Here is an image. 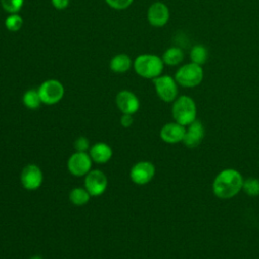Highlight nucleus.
Segmentation results:
<instances>
[{
	"label": "nucleus",
	"mask_w": 259,
	"mask_h": 259,
	"mask_svg": "<svg viewBox=\"0 0 259 259\" xmlns=\"http://www.w3.org/2000/svg\"><path fill=\"white\" fill-rule=\"evenodd\" d=\"M133 123H134L133 114L122 113V115H121V117H120V124H121L123 127H130Z\"/></svg>",
	"instance_id": "26"
},
{
	"label": "nucleus",
	"mask_w": 259,
	"mask_h": 259,
	"mask_svg": "<svg viewBox=\"0 0 259 259\" xmlns=\"http://www.w3.org/2000/svg\"><path fill=\"white\" fill-rule=\"evenodd\" d=\"M92 196L85 187H74L69 193V200L76 206H82L88 203Z\"/></svg>",
	"instance_id": "18"
},
{
	"label": "nucleus",
	"mask_w": 259,
	"mask_h": 259,
	"mask_svg": "<svg viewBox=\"0 0 259 259\" xmlns=\"http://www.w3.org/2000/svg\"><path fill=\"white\" fill-rule=\"evenodd\" d=\"M41 102L46 105H54L59 103L65 94L64 85L57 79H48L44 81L37 88Z\"/></svg>",
	"instance_id": "5"
},
{
	"label": "nucleus",
	"mask_w": 259,
	"mask_h": 259,
	"mask_svg": "<svg viewBox=\"0 0 259 259\" xmlns=\"http://www.w3.org/2000/svg\"><path fill=\"white\" fill-rule=\"evenodd\" d=\"M175 81L182 87H195L199 85L203 79V69L200 65L189 63L181 66L175 74Z\"/></svg>",
	"instance_id": "4"
},
{
	"label": "nucleus",
	"mask_w": 259,
	"mask_h": 259,
	"mask_svg": "<svg viewBox=\"0 0 259 259\" xmlns=\"http://www.w3.org/2000/svg\"><path fill=\"white\" fill-rule=\"evenodd\" d=\"M29 259H44V258L41 256H39V255H33Z\"/></svg>",
	"instance_id": "28"
},
{
	"label": "nucleus",
	"mask_w": 259,
	"mask_h": 259,
	"mask_svg": "<svg viewBox=\"0 0 259 259\" xmlns=\"http://www.w3.org/2000/svg\"><path fill=\"white\" fill-rule=\"evenodd\" d=\"M242 175L235 169H225L221 171L213 180L212 190L215 196L228 199L236 194L243 187Z\"/></svg>",
	"instance_id": "1"
},
{
	"label": "nucleus",
	"mask_w": 259,
	"mask_h": 259,
	"mask_svg": "<svg viewBox=\"0 0 259 259\" xmlns=\"http://www.w3.org/2000/svg\"><path fill=\"white\" fill-rule=\"evenodd\" d=\"M106 4L115 10H124L128 8L134 0H105Z\"/></svg>",
	"instance_id": "24"
},
{
	"label": "nucleus",
	"mask_w": 259,
	"mask_h": 259,
	"mask_svg": "<svg viewBox=\"0 0 259 259\" xmlns=\"http://www.w3.org/2000/svg\"><path fill=\"white\" fill-rule=\"evenodd\" d=\"M204 137V127L198 120H194L189 124L183 138V144L188 148L197 147Z\"/></svg>",
	"instance_id": "14"
},
{
	"label": "nucleus",
	"mask_w": 259,
	"mask_h": 259,
	"mask_svg": "<svg viewBox=\"0 0 259 259\" xmlns=\"http://www.w3.org/2000/svg\"><path fill=\"white\" fill-rule=\"evenodd\" d=\"M242 188L249 196H256L259 194V180L256 178H248L243 182Z\"/></svg>",
	"instance_id": "23"
},
{
	"label": "nucleus",
	"mask_w": 259,
	"mask_h": 259,
	"mask_svg": "<svg viewBox=\"0 0 259 259\" xmlns=\"http://www.w3.org/2000/svg\"><path fill=\"white\" fill-rule=\"evenodd\" d=\"M22 24H23V19L18 13L9 14L4 20V25L6 29L11 32L18 31L22 27Z\"/></svg>",
	"instance_id": "21"
},
{
	"label": "nucleus",
	"mask_w": 259,
	"mask_h": 259,
	"mask_svg": "<svg viewBox=\"0 0 259 259\" xmlns=\"http://www.w3.org/2000/svg\"><path fill=\"white\" fill-rule=\"evenodd\" d=\"M164 65L162 58L154 54L139 55L133 63L134 70L137 75L142 78L152 80L162 74Z\"/></svg>",
	"instance_id": "2"
},
{
	"label": "nucleus",
	"mask_w": 259,
	"mask_h": 259,
	"mask_svg": "<svg viewBox=\"0 0 259 259\" xmlns=\"http://www.w3.org/2000/svg\"><path fill=\"white\" fill-rule=\"evenodd\" d=\"M172 115L179 124L189 125L192 123L196 117V105L194 100L186 95L177 97L172 105Z\"/></svg>",
	"instance_id": "3"
},
{
	"label": "nucleus",
	"mask_w": 259,
	"mask_h": 259,
	"mask_svg": "<svg viewBox=\"0 0 259 259\" xmlns=\"http://www.w3.org/2000/svg\"><path fill=\"white\" fill-rule=\"evenodd\" d=\"M156 93L164 102H172L177 98V82L169 75H160L153 79Z\"/></svg>",
	"instance_id": "6"
},
{
	"label": "nucleus",
	"mask_w": 259,
	"mask_h": 259,
	"mask_svg": "<svg viewBox=\"0 0 259 259\" xmlns=\"http://www.w3.org/2000/svg\"><path fill=\"white\" fill-rule=\"evenodd\" d=\"M183 59H184L183 51L178 47L168 48L162 56V60L164 64L167 66H177L183 61Z\"/></svg>",
	"instance_id": "17"
},
{
	"label": "nucleus",
	"mask_w": 259,
	"mask_h": 259,
	"mask_svg": "<svg viewBox=\"0 0 259 259\" xmlns=\"http://www.w3.org/2000/svg\"><path fill=\"white\" fill-rule=\"evenodd\" d=\"M133 61L131 57L126 54H117L113 56L109 62V68L112 72L116 74H122L127 72L132 66H133Z\"/></svg>",
	"instance_id": "16"
},
{
	"label": "nucleus",
	"mask_w": 259,
	"mask_h": 259,
	"mask_svg": "<svg viewBox=\"0 0 259 259\" xmlns=\"http://www.w3.org/2000/svg\"><path fill=\"white\" fill-rule=\"evenodd\" d=\"M44 182V174L36 164H27L20 173V183L26 190L38 189Z\"/></svg>",
	"instance_id": "9"
},
{
	"label": "nucleus",
	"mask_w": 259,
	"mask_h": 259,
	"mask_svg": "<svg viewBox=\"0 0 259 259\" xmlns=\"http://www.w3.org/2000/svg\"><path fill=\"white\" fill-rule=\"evenodd\" d=\"M22 103L28 109H31V110L37 109L42 103L37 89L26 90L22 95Z\"/></svg>",
	"instance_id": "19"
},
{
	"label": "nucleus",
	"mask_w": 259,
	"mask_h": 259,
	"mask_svg": "<svg viewBox=\"0 0 259 259\" xmlns=\"http://www.w3.org/2000/svg\"><path fill=\"white\" fill-rule=\"evenodd\" d=\"M88 154L94 163L105 164L111 159L113 152L108 144L104 142H97L90 147Z\"/></svg>",
	"instance_id": "15"
},
{
	"label": "nucleus",
	"mask_w": 259,
	"mask_h": 259,
	"mask_svg": "<svg viewBox=\"0 0 259 259\" xmlns=\"http://www.w3.org/2000/svg\"><path fill=\"white\" fill-rule=\"evenodd\" d=\"M208 52L207 49L202 45H196L192 47L190 51V59L192 63H195L197 65H203L207 60Z\"/></svg>",
	"instance_id": "20"
},
{
	"label": "nucleus",
	"mask_w": 259,
	"mask_h": 259,
	"mask_svg": "<svg viewBox=\"0 0 259 259\" xmlns=\"http://www.w3.org/2000/svg\"><path fill=\"white\" fill-rule=\"evenodd\" d=\"M84 177V187L91 196H99L105 192L108 180L103 171L99 169H92Z\"/></svg>",
	"instance_id": "8"
},
{
	"label": "nucleus",
	"mask_w": 259,
	"mask_h": 259,
	"mask_svg": "<svg viewBox=\"0 0 259 259\" xmlns=\"http://www.w3.org/2000/svg\"><path fill=\"white\" fill-rule=\"evenodd\" d=\"M0 4L7 13H18L24 4V0H0Z\"/></svg>",
	"instance_id": "22"
},
{
	"label": "nucleus",
	"mask_w": 259,
	"mask_h": 259,
	"mask_svg": "<svg viewBox=\"0 0 259 259\" xmlns=\"http://www.w3.org/2000/svg\"><path fill=\"white\" fill-rule=\"evenodd\" d=\"M51 2L53 6L58 10H64L70 4V0H51Z\"/></svg>",
	"instance_id": "27"
},
{
	"label": "nucleus",
	"mask_w": 259,
	"mask_h": 259,
	"mask_svg": "<svg viewBox=\"0 0 259 259\" xmlns=\"http://www.w3.org/2000/svg\"><path fill=\"white\" fill-rule=\"evenodd\" d=\"M115 104L121 113L135 114L140 108L138 96L130 90H120L115 96Z\"/></svg>",
	"instance_id": "12"
},
{
	"label": "nucleus",
	"mask_w": 259,
	"mask_h": 259,
	"mask_svg": "<svg viewBox=\"0 0 259 259\" xmlns=\"http://www.w3.org/2000/svg\"><path fill=\"white\" fill-rule=\"evenodd\" d=\"M155 166L149 161H140L133 165L130 171L131 180L138 185L148 184L155 176Z\"/></svg>",
	"instance_id": "10"
},
{
	"label": "nucleus",
	"mask_w": 259,
	"mask_h": 259,
	"mask_svg": "<svg viewBox=\"0 0 259 259\" xmlns=\"http://www.w3.org/2000/svg\"><path fill=\"white\" fill-rule=\"evenodd\" d=\"M170 18V11L168 6L160 1L154 2L150 5L147 11L148 22L154 27H162L167 24Z\"/></svg>",
	"instance_id": "11"
},
{
	"label": "nucleus",
	"mask_w": 259,
	"mask_h": 259,
	"mask_svg": "<svg viewBox=\"0 0 259 259\" xmlns=\"http://www.w3.org/2000/svg\"><path fill=\"white\" fill-rule=\"evenodd\" d=\"M90 147L89 140L84 136L78 137L74 142V148L77 152H87L89 151Z\"/></svg>",
	"instance_id": "25"
},
{
	"label": "nucleus",
	"mask_w": 259,
	"mask_h": 259,
	"mask_svg": "<svg viewBox=\"0 0 259 259\" xmlns=\"http://www.w3.org/2000/svg\"><path fill=\"white\" fill-rule=\"evenodd\" d=\"M185 127L178 122H169L162 126L160 131V138L167 144H176L183 141L185 135Z\"/></svg>",
	"instance_id": "13"
},
{
	"label": "nucleus",
	"mask_w": 259,
	"mask_h": 259,
	"mask_svg": "<svg viewBox=\"0 0 259 259\" xmlns=\"http://www.w3.org/2000/svg\"><path fill=\"white\" fill-rule=\"evenodd\" d=\"M92 159L87 152H75L68 161V171L75 177H83L92 170Z\"/></svg>",
	"instance_id": "7"
}]
</instances>
